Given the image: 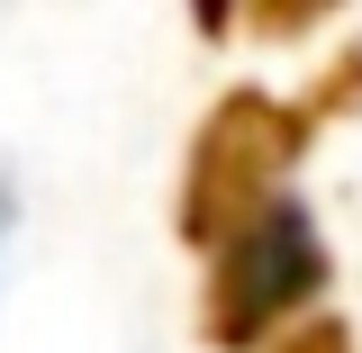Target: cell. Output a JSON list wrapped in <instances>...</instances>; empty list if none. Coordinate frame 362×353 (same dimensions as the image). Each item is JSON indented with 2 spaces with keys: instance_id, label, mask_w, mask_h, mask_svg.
<instances>
[{
  "instance_id": "cell-1",
  "label": "cell",
  "mask_w": 362,
  "mask_h": 353,
  "mask_svg": "<svg viewBox=\"0 0 362 353\" xmlns=\"http://www.w3.org/2000/svg\"><path fill=\"white\" fill-rule=\"evenodd\" d=\"M218 281H226V290H218V335H254L272 308H290V299L317 281V236H308V218H299L290 199H272L263 218L235 236V254H226Z\"/></svg>"
}]
</instances>
